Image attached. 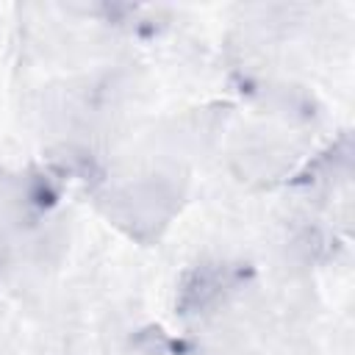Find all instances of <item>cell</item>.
Segmentation results:
<instances>
[{
	"label": "cell",
	"instance_id": "obj_1",
	"mask_svg": "<svg viewBox=\"0 0 355 355\" xmlns=\"http://www.w3.org/2000/svg\"><path fill=\"white\" fill-rule=\"evenodd\" d=\"M241 269L227 266L222 261H205L191 266L183 280H180V291H178V308L180 313H205L214 305H219L225 300V294H230L239 286Z\"/></svg>",
	"mask_w": 355,
	"mask_h": 355
},
{
	"label": "cell",
	"instance_id": "obj_2",
	"mask_svg": "<svg viewBox=\"0 0 355 355\" xmlns=\"http://www.w3.org/2000/svg\"><path fill=\"white\" fill-rule=\"evenodd\" d=\"M6 258H8V244L0 239V269H3V263H6Z\"/></svg>",
	"mask_w": 355,
	"mask_h": 355
}]
</instances>
